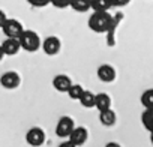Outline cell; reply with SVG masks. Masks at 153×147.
<instances>
[{
	"instance_id": "obj_1",
	"label": "cell",
	"mask_w": 153,
	"mask_h": 147,
	"mask_svg": "<svg viewBox=\"0 0 153 147\" xmlns=\"http://www.w3.org/2000/svg\"><path fill=\"white\" fill-rule=\"evenodd\" d=\"M113 15L108 14V11L104 12H93L89 18V29L95 33H107L113 24Z\"/></svg>"
},
{
	"instance_id": "obj_2",
	"label": "cell",
	"mask_w": 153,
	"mask_h": 147,
	"mask_svg": "<svg viewBox=\"0 0 153 147\" xmlns=\"http://www.w3.org/2000/svg\"><path fill=\"white\" fill-rule=\"evenodd\" d=\"M18 41H20L21 50H24L27 53H35L42 45L39 35L36 32H33V30H23V33L20 35Z\"/></svg>"
},
{
	"instance_id": "obj_3",
	"label": "cell",
	"mask_w": 153,
	"mask_h": 147,
	"mask_svg": "<svg viewBox=\"0 0 153 147\" xmlns=\"http://www.w3.org/2000/svg\"><path fill=\"white\" fill-rule=\"evenodd\" d=\"M74 128H75L74 119L69 117V116H63V117H60V120L56 125V135L60 137V138H69Z\"/></svg>"
},
{
	"instance_id": "obj_4",
	"label": "cell",
	"mask_w": 153,
	"mask_h": 147,
	"mask_svg": "<svg viewBox=\"0 0 153 147\" xmlns=\"http://www.w3.org/2000/svg\"><path fill=\"white\" fill-rule=\"evenodd\" d=\"M20 84H21V77H20V74L15 72V71H8V72H5L3 75L0 77V86H2L3 89L14 90Z\"/></svg>"
},
{
	"instance_id": "obj_5",
	"label": "cell",
	"mask_w": 153,
	"mask_h": 147,
	"mask_svg": "<svg viewBox=\"0 0 153 147\" xmlns=\"http://www.w3.org/2000/svg\"><path fill=\"white\" fill-rule=\"evenodd\" d=\"M2 30H3V33H5L6 38H20V35L23 33L24 27H23V24H21L18 20H15V18H8V20L5 21Z\"/></svg>"
},
{
	"instance_id": "obj_6",
	"label": "cell",
	"mask_w": 153,
	"mask_h": 147,
	"mask_svg": "<svg viewBox=\"0 0 153 147\" xmlns=\"http://www.w3.org/2000/svg\"><path fill=\"white\" fill-rule=\"evenodd\" d=\"M26 141L32 147H41L45 143V132L41 128H32L26 134Z\"/></svg>"
},
{
	"instance_id": "obj_7",
	"label": "cell",
	"mask_w": 153,
	"mask_h": 147,
	"mask_svg": "<svg viewBox=\"0 0 153 147\" xmlns=\"http://www.w3.org/2000/svg\"><path fill=\"white\" fill-rule=\"evenodd\" d=\"M87 138H89V132H87V129L84 126H75L74 131L69 135V141L74 146H76V147L84 146L86 141H87Z\"/></svg>"
},
{
	"instance_id": "obj_8",
	"label": "cell",
	"mask_w": 153,
	"mask_h": 147,
	"mask_svg": "<svg viewBox=\"0 0 153 147\" xmlns=\"http://www.w3.org/2000/svg\"><path fill=\"white\" fill-rule=\"evenodd\" d=\"M42 50L47 56H56L59 54L60 48H62V42L57 36H48L44 42H42Z\"/></svg>"
},
{
	"instance_id": "obj_9",
	"label": "cell",
	"mask_w": 153,
	"mask_h": 147,
	"mask_svg": "<svg viewBox=\"0 0 153 147\" xmlns=\"http://www.w3.org/2000/svg\"><path fill=\"white\" fill-rule=\"evenodd\" d=\"M96 75L102 83H113L116 80V69L111 65H101L96 71Z\"/></svg>"
},
{
	"instance_id": "obj_10",
	"label": "cell",
	"mask_w": 153,
	"mask_h": 147,
	"mask_svg": "<svg viewBox=\"0 0 153 147\" xmlns=\"http://www.w3.org/2000/svg\"><path fill=\"white\" fill-rule=\"evenodd\" d=\"M71 86H72V80L66 75V74H59V75H56L53 78V87L60 93H66Z\"/></svg>"
},
{
	"instance_id": "obj_11",
	"label": "cell",
	"mask_w": 153,
	"mask_h": 147,
	"mask_svg": "<svg viewBox=\"0 0 153 147\" xmlns=\"http://www.w3.org/2000/svg\"><path fill=\"white\" fill-rule=\"evenodd\" d=\"M2 50H3L5 56H15V54H18V51L21 50L18 38H6L2 42Z\"/></svg>"
},
{
	"instance_id": "obj_12",
	"label": "cell",
	"mask_w": 153,
	"mask_h": 147,
	"mask_svg": "<svg viewBox=\"0 0 153 147\" xmlns=\"http://www.w3.org/2000/svg\"><path fill=\"white\" fill-rule=\"evenodd\" d=\"M99 122L101 125L107 126V128H111L116 125L117 122V114L114 110L108 108V110H104V111H99Z\"/></svg>"
},
{
	"instance_id": "obj_13",
	"label": "cell",
	"mask_w": 153,
	"mask_h": 147,
	"mask_svg": "<svg viewBox=\"0 0 153 147\" xmlns=\"http://www.w3.org/2000/svg\"><path fill=\"white\" fill-rule=\"evenodd\" d=\"M95 107L99 111H104V110L111 108V98L107 93H98L96 95V99H95Z\"/></svg>"
},
{
	"instance_id": "obj_14",
	"label": "cell",
	"mask_w": 153,
	"mask_h": 147,
	"mask_svg": "<svg viewBox=\"0 0 153 147\" xmlns=\"http://www.w3.org/2000/svg\"><path fill=\"white\" fill-rule=\"evenodd\" d=\"M141 123L149 132L153 131V108H146L141 114Z\"/></svg>"
},
{
	"instance_id": "obj_15",
	"label": "cell",
	"mask_w": 153,
	"mask_h": 147,
	"mask_svg": "<svg viewBox=\"0 0 153 147\" xmlns=\"http://www.w3.org/2000/svg\"><path fill=\"white\" fill-rule=\"evenodd\" d=\"M71 8L76 12H87L92 9V0H71Z\"/></svg>"
},
{
	"instance_id": "obj_16",
	"label": "cell",
	"mask_w": 153,
	"mask_h": 147,
	"mask_svg": "<svg viewBox=\"0 0 153 147\" xmlns=\"http://www.w3.org/2000/svg\"><path fill=\"white\" fill-rule=\"evenodd\" d=\"M95 99H96V95L89 92V90H84V93L81 95L80 98V104L84 107V108H93L95 107Z\"/></svg>"
},
{
	"instance_id": "obj_17",
	"label": "cell",
	"mask_w": 153,
	"mask_h": 147,
	"mask_svg": "<svg viewBox=\"0 0 153 147\" xmlns=\"http://www.w3.org/2000/svg\"><path fill=\"white\" fill-rule=\"evenodd\" d=\"M113 8L111 0H92V9L93 12H104Z\"/></svg>"
},
{
	"instance_id": "obj_18",
	"label": "cell",
	"mask_w": 153,
	"mask_h": 147,
	"mask_svg": "<svg viewBox=\"0 0 153 147\" xmlns=\"http://www.w3.org/2000/svg\"><path fill=\"white\" fill-rule=\"evenodd\" d=\"M66 93H68V96H69L72 101H80L81 95L84 93V89H83L80 84H72Z\"/></svg>"
},
{
	"instance_id": "obj_19",
	"label": "cell",
	"mask_w": 153,
	"mask_h": 147,
	"mask_svg": "<svg viewBox=\"0 0 153 147\" xmlns=\"http://www.w3.org/2000/svg\"><path fill=\"white\" fill-rule=\"evenodd\" d=\"M141 104L144 108H153V89H147L141 95Z\"/></svg>"
},
{
	"instance_id": "obj_20",
	"label": "cell",
	"mask_w": 153,
	"mask_h": 147,
	"mask_svg": "<svg viewBox=\"0 0 153 147\" xmlns=\"http://www.w3.org/2000/svg\"><path fill=\"white\" fill-rule=\"evenodd\" d=\"M50 3L54 8H57V9H65V8H69L71 6V0H51Z\"/></svg>"
},
{
	"instance_id": "obj_21",
	"label": "cell",
	"mask_w": 153,
	"mask_h": 147,
	"mask_svg": "<svg viewBox=\"0 0 153 147\" xmlns=\"http://www.w3.org/2000/svg\"><path fill=\"white\" fill-rule=\"evenodd\" d=\"M51 0H27V3L33 8H44L47 5H50Z\"/></svg>"
},
{
	"instance_id": "obj_22",
	"label": "cell",
	"mask_w": 153,
	"mask_h": 147,
	"mask_svg": "<svg viewBox=\"0 0 153 147\" xmlns=\"http://www.w3.org/2000/svg\"><path fill=\"white\" fill-rule=\"evenodd\" d=\"M111 2H113V6H116V8H123V6L129 5L131 0H111Z\"/></svg>"
},
{
	"instance_id": "obj_23",
	"label": "cell",
	"mask_w": 153,
	"mask_h": 147,
	"mask_svg": "<svg viewBox=\"0 0 153 147\" xmlns=\"http://www.w3.org/2000/svg\"><path fill=\"white\" fill-rule=\"evenodd\" d=\"M8 20V17H6V14L2 11V9H0V29H2L3 27V24H5V21Z\"/></svg>"
},
{
	"instance_id": "obj_24",
	"label": "cell",
	"mask_w": 153,
	"mask_h": 147,
	"mask_svg": "<svg viewBox=\"0 0 153 147\" xmlns=\"http://www.w3.org/2000/svg\"><path fill=\"white\" fill-rule=\"evenodd\" d=\"M59 147H76V146H74L71 141H65V143H62Z\"/></svg>"
},
{
	"instance_id": "obj_25",
	"label": "cell",
	"mask_w": 153,
	"mask_h": 147,
	"mask_svg": "<svg viewBox=\"0 0 153 147\" xmlns=\"http://www.w3.org/2000/svg\"><path fill=\"white\" fill-rule=\"evenodd\" d=\"M105 147H122V146H120L119 143H114V141H111V143H108Z\"/></svg>"
},
{
	"instance_id": "obj_26",
	"label": "cell",
	"mask_w": 153,
	"mask_h": 147,
	"mask_svg": "<svg viewBox=\"0 0 153 147\" xmlns=\"http://www.w3.org/2000/svg\"><path fill=\"white\" fill-rule=\"evenodd\" d=\"M3 57H5V53H3V50H2V45H0V62L3 60Z\"/></svg>"
},
{
	"instance_id": "obj_27",
	"label": "cell",
	"mask_w": 153,
	"mask_h": 147,
	"mask_svg": "<svg viewBox=\"0 0 153 147\" xmlns=\"http://www.w3.org/2000/svg\"><path fill=\"white\" fill-rule=\"evenodd\" d=\"M150 141H152V144H153V131L150 132Z\"/></svg>"
}]
</instances>
